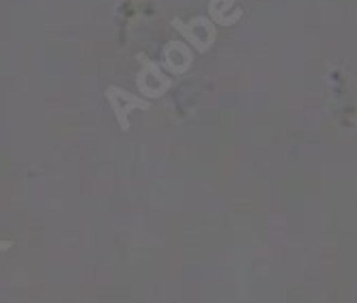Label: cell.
<instances>
[{"label": "cell", "instance_id": "obj_1", "mask_svg": "<svg viewBox=\"0 0 357 303\" xmlns=\"http://www.w3.org/2000/svg\"><path fill=\"white\" fill-rule=\"evenodd\" d=\"M172 26L192 43V47L196 49L198 54H205L215 41V37H213L215 35V24L209 22V17H194L190 24L174 17Z\"/></svg>", "mask_w": 357, "mask_h": 303}, {"label": "cell", "instance_id": "obj_2", "mask_svg": "<svg viewBox=\"0 0 357 303\" xmlns=\"http://www.w3.org/2000/svg\"><path fill=\"white\" fill-rule=\"evenodd\" d=\"M106 99L110 101L112 112L116 114V121L121 125L123 132H130V114L134 110H149L151 108V101L136 97L132 93H127L119 86H108L106 88Z\"/></svg>", "mask_w": 357, "mask_h": 303}, {"label": "cell", "instance_id": "obj_3", "mask_svg": "<svg viewBox=\"0 0 357 303\" xmlns=\"http://www.w3.org/2000/svg\"><path fill=\"white\" fill-rule=\"evenodd\" d=\"M138 61L142 63V69L138 73V88L144 97H162L170 86L172 80L162 71L158 63H153L144 54H138Z\"/></svg>", "mask_w": 357, "mask_h": 303}, {"label": "cell", "instance_id": "obj_4", "mask_svg": "<svg viewBox=\"0 0 357 303\" xmlns=\"http://www.w3.org/2000/svg\"><path fill=\"white\" fill-rule=\"evenodd\" d=\"M194 63L192 47L183 41H172L164 47V63L162 67L170 73H185Z\"/></svg>", "mask_w": 357, "mask_h": 303}, {"label": "cell", "instance_id": "obj_5", "mask_svg": "<svg viewBox=\"0 0 357 303\" xmlns=\"http://www.w3.org/2000/svg\"><path fill=\"white\" fill-rule=\"evenodd\" d=\"M11 245H13L11 241H0V249H9Z\"/></svg>", "mask_w": 357, "mask_h": 303}]
</instances>
